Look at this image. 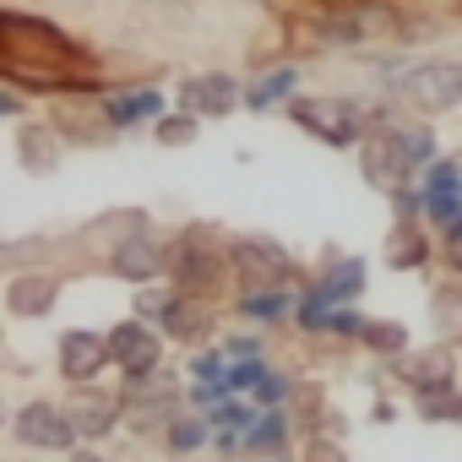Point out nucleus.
<instances>
[{"label":"nucleus","mask_w":462,"mask_h":462,"mask_svg":"<svg viewBox=\"0 0 462 462\" xmlns=\"http://www.w3.org/2000/svg\"><path fill=\"white\" fill-rule=\"evenodd\" d=\"M402 93L419 104V109H451V104H462V60H435V66H419L408 82H402Z\"/></svg>","instance_id":"nucleus-2"},{"label":"nucleus","mask_w":462,"mask_h":462,"mask_svg":"<svg viewBox=\"0 0 462 462\" xmlns=\"http://www.w3.org/2000/svg\"><path fill=\"white\" fill-rule=\"evenodd\" d=\"M283 305H289V300H283L278 289H262V294L251 289V294H245V316H256V321H278Z\"/></svg>","instance_id":"nucleus-15"},{"label":"nucleus","mask_w":462,"mask_h":462,"mask_svg":"<svg viewBox=\"0 0 462 462\" xmlns=\"http://www.w3.org/2000/svg\"><path fill=\"white\" fill-rule=\"evenodd\" d=\"M289 88H294V71H273V77H262V82L245 93V104H251V109H273L278 98H289Z\"/></svg>","instance_id":"nucleus-12"},{"label":"nucleus","mask_w":462,"mask_h":462,"mask_svg":"<svg viewBox=\"0 0 462 462\" xmlns=\"http://www.w3.org/2000/svg\"><path fill=\"white\" fill-rule=\"evenodd\" d=\"M402 375L419 386V392H435V381L446 386V375H451V354H440V348H430L424 359H408L402 365Z\"/></svg>","instance_id":"nucleus-11"},{"label":"nucleus","mask_w":462,"mask_h":462,"mask_svg":"<svg viewBox=\"0 0 462 462\" xmlns=\"http://www.w3.org/2000/svg\"><path fill=\"white\" fill-rule=\"evenodd\" d=\"M115 413H120V397H109V392H82L77 408H71V424H77V435H104V430L115 424Z\"/></svg>","instance_id":"nucleus-7"},{"label":"nucleus","mask_w":462,"mask_h":462,"mask_svg":"<svg viewBox=\"0 0 462 462\" xmlns=\"http://www.w3.org/2000/svg\"><path fill=\"white\" fill-rule=\"evenodd\" d=\"M109 359H115V354H109V337H104V332L77 327V332L60 337V375H66V381H82V386H88Z\"/></svg>","instance_id":"nucleus-5"},{"label":"nucleus","mask_w":462,"mask_h":462,"mask_svg":"<svg viewBox=\"0 0 462 462\" xmlns=\"http://www.w3.org/2000/svg\"><path fill=\"white\" fill-rule=\"evenodd\" d=\"M245 93H240V82L235 77H196L190 88H185V104L196 109V115H228Z\"/></svg>","instance_id":"nucleus-6"},{"label":"nucleus","mask_w":462,"mask_h":462,"mask_svg":"<svg viewBox=\"0 0 462 462\" xmlns=\"http://www.w3.org/2000/svg\"><path fill=\"white\" fill-rule=\"evenodd\" d=\"M419 413H424V419H457L462 402H457V397H419Z\"/></svg>","instance_id":"nucleus-18"},{"label":"nucleus","mask_w":462,"mask_h":462,"mask_svg":"<svg viewBox=\"0 0 462 462\" xmlns=\"http://www.w3.org/2000/svg\"><path fill=\"white\" fill-rule=\"evenodd\" d=\"M446 262L462 273V223H457V228H446Z\"/></svg>","instance_id":"nucleus-22"},{"label":"nucleus","mask_w":462,"mask_h":462,"mask_svg":"<svg viewBox=\"0 0 462 462\" xmlns=\"http://www.w3.org/2000/svg\"><path fill=\"white\" fill-rule=\"evenodd\" d=\"M201 440H207V430H201L196 419H174V424H169V451H196Z\"/></svg>","instance_id":"nucleus-17"},{"label":"nucleus","mask_w":462,"mask_h":462,"mask_svg":"<svg viewBox=\"0 0 462 462\" xmlns=\"http://www.w3.org/2000/svg\"><path fill=\"white\" fill-rule=\"evenodd\" d=\"M310 462H343V457H337L327 440H316V446H310Z\"/></svg>","instance_id":"nucleus-23"},{"label":"nucleus","mask_w":462,"mask_h":462,"mask_svg":"<svg viewBox=\"0 0 462 462\" xmlns=\"http://www.w3.org/2000/svg\"><path fill=\"white\" fill-rule=\"evenodd\" d=\"M109 354H115V365L125 370V381H142V375L158 370V337H152L142 321H120V327L109 332Z\"/></svg>","instance_id":"nucleus-4"},{"label":"nucleus","mask_w":462,"mask_h":462,"mask_svg":"<svg viewBox=\"0 0 462 462\" xmlns=\"http://www.w3.org/2000/svg\"><path fill=\"white\" fill-rule=\"evenodd\" d=\"M370 348H381V354H397L408 337H402V327H381V321H365V332H359Z\"/></svg>","instance_id":"nucleus-16"},{"label":"nucleus","mask_w":462,"mask_h":462,"mask_svg":"<svg viewBox=\"0 0 462 462\" xmlns=\"http://www.w3.org/2000/svg\"><path fill=\"white\" fill-rule=\"evenodd\" d=\"M77 462H104V457H93V451H82V457H77Z\"/></svg>","instance_id":"nucleus-24"},{"label":"nucleus","mask_w":462,"mask_h":462,"mask_svg":"<svg viewBox=\"0 0 462 462\" xmlns=\"http://www.w3.org/2000/svg\"><path fill=\"white\" fill-rule=\"evenodd\" d=\"M294 120H300L305 131H316L327 147H354V142H359V115H354V104H343V98H300V104H294Z\"/></svg>","instance_id":"nucleus-1"},{"label":"nucleus","mask_w":462,"mask_h":462,"mask_svg":"<svg viewBox=\"0 0 462 462\" xmlns=\"http://www.w3.org/2000/svg\"><path fill=\"white\" fill-rule=\"evenodd\" d=\"M359 289H365V267H359V262H337V267H332V273L310 289V294H321L327 305H348Z\"/></svg>","instance_id":"nucleus-9"},{"label":"nucleus","mask_w":462,"mask_h":462,"mask_svg":"<svg viewBox=\"0 0 462 462\" xmlns=\"http://www.w3.org/2000/svg\"><path fill=\"white\" fill-rule=\"evenodd\" d=\"M142 115H158V93H125V98H109V120H115V125L142 120Z\"/></svg>","instance_id":"nucleus-14"},{"label":"nucleus","mask_w":462,"mask_h":462,"mask_svg":"<svg viewBox=\"0 0 462 462\" xmlns=\"http://www.w3.org/2000/svg\"><path fill=\"white\" fill-rule=\"evenodd\" d=\"M251 397L267 402V408H278V402H283V381H278V375H262V381L251 386Z\"/></svg>","instance_id":"nucleus-20"},{"label":"nucleus","mask_w":462,"mask_h":462,"mask_svg":"<svg viewBox=\"0 0 462 462\" xmlns=\"http://www.w3.org/2000/svg\"><path fill=\"white\" fill-rule=\"evenodd\" d=\"M17 440L23 446H39V451H66L77 440V424H71V413H60L50 402H28L17 413Z\"/></svg>","instance_id":"nucleus-3"},{"label":"nucleus","mask_w":462,"mask_h":462,"mask_svg":"<svg viewBox=\"0 0 462 462\" xmlns=\"http://www.w3.org/2000/svg\"><path fill=\"white\" fill-rule=\"evenodd\" d=\"M190 136H196L190 115H180V120H163V125H158V142H190Z\"/></svg>","instance_id":"nucleus-19"},{"label":"nucleus","mask_w":462,"mask_h":462,"mask_svg":"<svg viewBox=\"0 0 462 462\" xmlns=\"http://www.w3.org/2000/svg\"><path fill=\"white\" fill-rule=\"evenodd\" d=\"M6 300H12V310H17V316H39V310H50L55 283H44V278H17Z\"/></svg>","instance_id":"nucleus-10"},{"label":"nucleus","mask_w":462,"mask_h":462,"mask_svg":"<svg viewBox=\"0 0 462 462\" xmlns=\"http://www.w3.org/2000/svg\"><path fill=\"white\" fill-rule=\"evenodd\" d=\"M163 267V251L147 240V235H136V240H125L120 251H115V273L120 278H152Z\"/></svg>","instance_id":"nucleus-8"},{"label":"nucleus","mask_w":462,"mask_h":462,"mask_svg":"<svg viewBox=\"0 0 462 462\" xmlns=\"http://www.w3.org/2000/svg\"><path fill=\"white\" fill-rule=\"evenodd\" d=\"M402 147H408V158H413V163L435 152V142H430V131H408V136H402Z\"/></svg>","instance_id":"nucleus-21"},{"label":"nucleus","mask_w":462,"mask_h":462,"mask_svg":"<svg viewBox=\"0 0 462 462\" xmlns=\"http://www.w3.org/2000/svg\"><path fill=\"white\" fill-rule=\"evenodd\" d=\"M283 440H289V424H283V413H267V419H256L251 424V451H283Z\"/></svg>","instance_id":"nucleus-13"}]
</instances>
